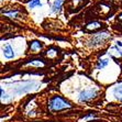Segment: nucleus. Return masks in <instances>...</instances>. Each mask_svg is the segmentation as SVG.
Returning <instances> with one entry per match:
<instances>
[{
	"instance_id": "obj_1",
	"label": "nucleus",
	"mask_w": 122,
	"mask_h": 122,
	"mask_svg": "<svg viewBox=\"0 0 122 122\" xmlns=\"http://www.w3.org/2000/svg\"><path fill=\"white\" fill-rule=\"evenodd\" d=\"M71 105L68 102L64 101L61 97H54L50 101V110L51 111H60L65 108H69Z\"/></svg>"
},
{
	"instance_id": "obj_2",
	"label": "nucleus",
	"mask_w": 122,
	"mask_h": 122,
	"mask_svg": "<svg viewBox=\"0 0 122 122\" xmlns=\"http://www.w3.org/2000/svg\"><path fill=\"white\" fill-rule=\"evenodd\" d=\"M96 95H97V90L95 88L85 89L79 94V101H87V100L94 98Z\"/></svg>"
},
{
	"instance_id": "obj_3",
	"label": "nucleus",
	"mask_w": 122,
	"mask_h": 122,
	"mask_svg": "<svg viewBox=\"0 0 122 122\" xmlns=\"http://www.w3.org/2000/svg\"><path fill=\"white\" fill-rule=\"evenodd\" d=\"M107 36H108V34H107V33H98V34H96V35H94V36H92V39L90 40V44H91V45H97V44H100V43L105 40Z\"/></svg>"
},
{
	"instance_id": "obj_4",
	"label": "nucleus",
	"mask_w": 122,
	"mask_h": 122,
	"mask_svg": "<svg viewBox=\"0 0 122 122\" xmlns=\"http://www.w3.org/2000/svg\"><path fill=\"white\" fill-rule=\"evenodd\" d=\"M3 51V55L7 57V58H12V57L14 56V53H13V50H12V47L10 45H6L3 46L2 48Z\"/></svg>"
},
{
	"instance_id": "obj_5",
	"label": "nucleus",
	"mask_w": 122,
	"mask_h": 122,
	"mask_svg": "<svg viewBox=\"0 0 122 122\" xmlns=\"http://www.w3.org/2000/svg\"><path fill=\"white\" fill-rule=\"evenodd\" d=\"M113 95L116 96V98L122 100V85L117 86L116 88L113 89Z\"/></svg>"
},
{
	"instance_id": "obj_6",
	"label": "nucleus",
	"mask_w": 122,
	"mask_h": 122,
	"mask_svg": "<svg viewBox=\"0 0 122 122\" xmlns=\"http://www.w3.org/2000/svg\"><path fill=\"white\" fill-rule=\"evenodd\" d=\"M109 64V60L108 58H103V60H100L98 65H97V69H103L106 66Z\"/></svg>"
},
{
	"instance_id": "obj_7",
	"label": "nucleus",
	"mask_w": 122,
	"mask_h": 122,
	"mask_svg": "<svg viewBox=\"0 0 122 122\" xmlns=\"http://www.w3.org/2000/svg\"><path fill=\"white\" fill-rule=\"evenodd\" d=\"M62 2H63V0H55L54 5H53V11L54 12L60 11L61 6H62Z\"/></svg>"
},
{
	"instance_id": "obj_8",
	"label": "nucleus",
	"mask_w": 122,
	"mask_h": 122,
	"mask_svg": "<svg viewBox=\"0 0 122 122\" xmlns=\"http://www.w3.org/2000/svg\"><path fill=\"white\" fill-rule=\"evenodd\" d=\"M42 3H41L40 0H32L31 2L29 3V7L30 8H35V7H41Z\"/></svg>"
},
{
	"instance_id": "obj_9",
	"label": "nucleus",
	"mask_w": 122,
	"mask_h": 122,
	"mask_svg": "<svg viewBox=\"0 0 122 122\" xmlns=\"http://www.w3.org/2000/svg\"><path fill=\"white\" fill-rule=\"evenodd\" d=\"M40 48H41V44L39 42H36V41H35V42H33L31 44V50H32V51L36 52V51H39Z\"/></svg>"
},
{
	"instance_id": "obj_10",
	"label": "nucleus",
	"mask_w": 122,
	"mask_h": 122,
	"mask_svg": "<svg viewBox=\"0 0 122 122\" xmlns=\"http://www.w3.org/2000/svg\"><path fill=\"white\" fill-rule=\"evenodd\" d=\"M121 19H122V17H121Z\"/></svg>"
}]
</instances>
